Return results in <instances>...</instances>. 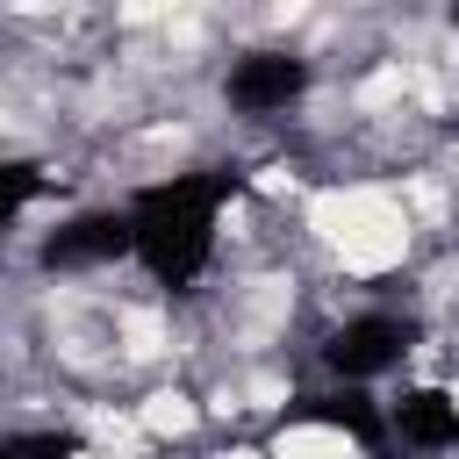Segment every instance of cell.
I'll return each instance as SVG.
<instances>
[{"label":"cell","mask_w":459,"mask_h":459,"mask_svg":"<svg viewBox=\"0 0 459 459\" xmlns=\"http://www.w3.org/2000/svg\"><path fill=\"white\" fill-rule=\"evenodd\" d=\"M244 179L230 165H208V172H172V179H151L136 186V201L122 208L129 215V258H143V273L158 287H186L208 251H215V215L222 201L237 194Z\"/></svg>","instance_id":"obj_1"},{"label":"cell","mask_w":459,"mask_h":459,"mask_svg":"<svg viewBox=\"0 0 459 459\" xmlns=\"http://www.w3.org/2000/svg\"><path fill=\"white\" fill-rule=\"evenodd\" d=\"M409 344H416V330H409L402 316L366 308V316H351V323H337V330L323 337V366H330L337 380H373V373L402 366Z\"/></svg>","instance_id":"obj_2"},{"label":"cell","mask_w":459,"mask_h":459,"mask_svg":"<svg viewBox=\"0 0 459 459\" xmlns=\"http://www.w3.org/2000/svg\"><path fill=\"white\" fill-rule=\"evenodd\" d=\"M301 86H308V65L294 57V50H251V57H237L230 65V108H244V115H273V108H287V100H301Z\"/></svg>","instance_id":"obj_3"},{"label":"cell","mask_w":459,"mask_h":459,"mask_svg":"<svg viewBox=\"0 0 459 459\" xmlns=\"http://www.w3.org/2000/svg\"><path fill=\"white\" fill-rule=\"evenodd\" d=\"M115 258H129V215H115V208L72 215V222H57L43 237V265H57V273H72V265H115Z\"/></svg>","instance_id":"obj_4"},{"label":"cell","mask_w":459,"mask_h":459,"mask_svg":"<svg viewBox=\"0 0 459 459\" xmlns=\"http://www.w3.org/2000/svg\"><path fill=\"white\" fill-rule=\"evenodd\" d=\"M387 430H402V437L423 445V452H445V445H459V402L437 394V387H409V394L394 402Z\"/></svg>","instance_id":"obj_5"},{"label":"cell","mask_w":459,"mask_h":459,"mask_svg":"<svg viewBox=\"0 0 459 459\" xmlns=\"http://www.w3.org/2000/svg\"><path fill=\"white\" fill-rule=\"evenodd\" d=\"M294 423H330V430H351L359 445H380V437H387V416H380L359 387H337V394H301V402H294Z\"/></svg>","instance_id":"obj_6"},{"label":"cell","mask_w":459,"mask_h":459,"mask_svg":"<svg viewBox=\"0 0 459 459\" xmlns=\"http://www.w3.org/2000/svg\"><path fill=\"white\" fill-rule=\"evenodd\" d=\"M86 437L79 430H22V437H0V459H79Z\"/></svg>","instance_id":"obj_7"},{"label":"cell","mask_w":459,"mask_h":459,"mask_svg":"<svg viewBox=\"0 0 459 459\" xmlns=\"http://www.w3.org/2000/svg\"><path fill=\"white\" fill-rule=\"evenodd\" d=\"M50 194V172L43 165H0V230L29 208V201H43Z\"/></svg>","instance_id":"obj_8"},{"label":"cell","mask_w":459,"mask_h":459,"mask_svg":"<svg viewBox=\"0 0 459 459\" xmlns=\"http://www.w3.org/2000/svg\"><path fill=\"white\" fill-rule=\"evenodd\" d=\"M452 22H459V7H452Z\"/></svg>","instance_id":"obj_9"}]
</instances>
